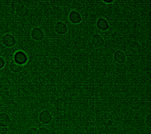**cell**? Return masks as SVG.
Instances as JSON below:
<instances>
[{"label":"cell","mask_w":151,"mask_h":134,"mask_svg":"<svg viewBox=\"0 0 151 134\" xmlns=\"http://www.w3.org/2000/svg\"><path fill=\"white\" fill-rule=\"evenodd\" d=\"M12 60L16 63L23 66L28 63L29 57L25 51L22 50H18L13 54Z\"/></svg>","instance_id":"obj_1"},{"label":"cell","mask_w":151,"mask_h":134,"mask_svg":"<svg viewBox=\"0 0 151 134\" xmlns=\"http://www.w3.org/2000/svg\"><path fill=\"white\" fill-rule=\"evenodd\" d=\"M1 43L6 48H12L17 43V39L12 34L6 33L1 38Z\"/></svg>","instance_id":"obj_2"},{"label":"cell","mask_w":151,"mask_h":134,"mask_svg":"<svg viewBox=\"0 0 151 134\" xmlns=\"http://www.w3.org/2000/svg\"><path fill=\"white\" fill-rule=\"evenodd\" d=\"M52 115L47 109H43L41 110L38 115V121L43 125H48L52 120Z\"/></svg>","instance_id":"obj_3"},{"label":"cell","mask_w":151,"mask_h":134,"mask_svg":"<svg viewBox=\"0 0 151 134\" xmlns=\"http://www.w3.org/2000/svg\"><path fill=\"white\" fill-rule=\"evenodd\" d=\"M45 32L44 30L38 26L34 27L31 32H30V36L32 40L40 42L42 41L45 38Z\"/></svg>","instance_id":"obj_4"},{"label":"cell","mask_w":151,"mask_h":134,"mask_svg":"<svg viewBox=\"0 0 151 134\" xmlns=\"http://www.w3.org/2000/svg\"><path fill=\"white\" fill-rule=\"evenodd\" d=\"M68 19L72 24L77 25L82 22L83 18L81 13L77 10L73 9L68 14Z\"/></svg>","instance_id":"obj_5"},{"label":"cell","mask_w":151,"mask_h":134,"mask_svg":"<svg viewBox=\"0 0 151 134\" xmlns=\"http://www.w3.org/2000/svg\"><path fill=\"white\" fill-rule=\"evenodd\" d=\"M54 29L56 34L59 35H65L68 31L67 24L62 21H58L54 26Z\"/></svg>","instance_id":"obj_6"},{"label":"cell","mask_w":151,"mask_h":134,"mask_svg":"<svg viewBox=\"0 0 151 134\" xmlns=\"http://www.w3.org/2000/svg\"><path fill=\"white\" fill-rule=\"evenodd\" d=\"M91 43L96 48H100L104 45L105 40L103 36L100 34H94L91 37Z\"/></svg>","instance_id":"obj_7"},{"label":"cell","mask_w":151,"mask_h":134,"mask_svg":"<svg viewBox=\"0 0 151 134\" xmlns=\"http://www.w3.org/2000/svg\"><path fill=\"white\" fill-rule=\"evenodd\" d=\"M96 26L99 31L104 32L109 29L110 24L105 18L100 17L96 21Z\"/></svg>","instance_id":"obj_8"},{"label":"cell","mask_w":151,"mask_h":134,"mask_svg":"<svg viewBox=\"0 0 151 134\" xmlns=\"http://www.w3.org/2000/svg\"><path fill=\"white\" fill-rule=\"evenodd\" d=\"M113 58L114 61L118 64H123L126 61V55L125 53L120 49H117L114 52Z\"/></svg>","instance_id":"obj_9"},{"label":"cell","mask_w":151,"mask_h":134,"mask_svg":"<svg viewBox=\"0 0 151 134\" xmlns=\"http://www.w3.org/2000/svg\"><path fill=\"white\" fill-rule=\"evenodd\" d=\"M14 11L15 14L20 18H25L29 13V8L24 4L19 5Z\"/></svg>","instance_id":"obj_10"},{"label":"cell","mask_w":151,"mask_h":134,"mask_svg":"<svg viewBox=\"0 0 151 134\" xmlns=\"http://www.w3.org/2000/svg\"><path fill=\"white\" fill-rule=\"evenodd\" d=\"M54 106L57 110L63 111L67 108V103L64 99H63L61 97H60L55 101Z\"/></svg>","instance_id":"obj_11"},{"label":"cell","mask_w":151,"mask_h":134,"mask_svg":"<svg viewBox=\"0 0 151 134\" xmlns=\"http://www.w3.org/2000/svg\"><path fill=\"white\" fill-rule=\"evenodd\" d=\"M11 122V116L6 112H0V125L8 126Z\"/></svg>","instance_id":"obj_12"},{"label":"cell","mask_w":151,"mask_h":134,"mask_svg":"<svg viewBox=\"0 0 151 134\" xmlns=\"http://www.w3.org/2000/svg\"><path fill=\"white\" fill-rule=\"evenodd\" d=\"M9 69L12 72L17 73L21 72L22 71L23 66L16 63L12 60H11L9 63Z\"/></svg>","instance_id":"obj_13"},{"label":"cell","mask_w":151,"mask_h":134,"mask_svg":"<svg viewBox=\"0 0 151 134\" xmlns=\"http://www.w3.org/2000/svg\"><path fill=\"white\" fill-rule=\"evenodd\" d=\"M129 49L133 53H139L141 52V46L136 41H133L129 43Z\"/></svg>","instance_id":"obj_14"},{"label":"cell","mask_w":151,"mask_h":134,"mask_svg":"<svg viewBox=\"0 0 151 134\" xmlns=\"http://www.w3.org/2000/svg\"><path fill=\"white\" fill-rule=\"evenodd\" d=\"M23 2L22 1H19V0H15V1H12L11 3V7L12 8V10L15 11L19 5L23 4Z\"/></svg>","instance_id":"obj_15"},{"label":"cell","mask_w":151,"mask_h":134,"mask_svg":"<svg viewBox=\"0 0 151 134\" xmlns=\"http://www.w3.org/2000/svg\"><path fill=\"white\" fill-rule=\"evenodd\" d=\"M25 134H38V129L35 126H31L27 129Z\"/></svg>","instance_id":"obj_16"},{"label":"cell","mask_w":151,"mask_h":134,"mask_svg":"<svg viewBox=\"0 0 151 134\" xmlns=\"http://www.w3.org/2000/svg\"><path fill=\"white\" fill-rule=\"evenodd\" d=\"M38 134H51L49 129L45 126H41L38 129Z\"/></svg>","instance_id":"obj_17"},{"label":"cell","mask_w":151,"mask_h":134,"mask_svg":"<svg viewBox=\"0 0 151 134\" xmlns=\"http://www.w3.org/2000/svg\"><path fill=\"white\" fill-rule=\"evenodd\" d=\"M145 125L147 127L150 128V126H151V115H150V113H148L146 116L145 119Z\"/></svg>","instance_id":"obj_18"},{"label":"cell","mask_w":151,"mask_h":134,"mask_svg":"<svg viewBox=\"0 0 151 134\" xmlns=\"http://www.w3.org/2000/svg\"><path fill=\"white\" fill-rule=\"evenodd\" d=\"M8 132V126L0 125V134H7Z\"/></svg>","instance_id":"obj_19"},{"label":"cell","mask_w":151,"mask_h":134,"mask_svg":"<svg viewBox=\"0 0 151 134\" xmlns=\"http://www.w3.org/2000/svg\"><path fill=\"white\" fill-rule=\"evenodd\" d=\"M5 65H6L5 59H4V58H3V56L0 55V70L4 69V67L5 66Z\"/></svg>","instance_id":"obj_20"},{"label":"cell","mask_w":151,"mask_h":134,"mask_svg":"<svg viewBox=\"0 0 151 134\" xmlns=\"http://www.w3.org/2000/svg\"><path fill=\"white\" fill-rule=\"evenodd\" d=\"M103 2L106 4H111L114 2V1H103Z\"/></svg>","instance_id":"obj_21"}]
</instances>
